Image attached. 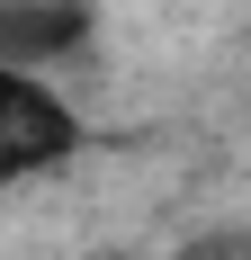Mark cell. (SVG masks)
<instances>
[{
  "label": "cell",
  "instance_id": "cell-1",
  "mask_svg": "<svg viewBox=\"0 0 251 260\" xmlns=\"http://www.w3.org/2000/svg\"><path fill=\"white\" fill-rule=\"evenodd\" d=\"M81 144H90L81 108L63 99L45 72L0 63V198H18V188H36L45 171H63Z\"/></svg>",
  "mask_w": 251,
  "mask_h": 260
},
{
  "label": "cell",
  "instance_id": "cell-2",
  "mask_svg": "<svg viewBox=\"0 0 251 260\" xmlns=\"http://www.w3.org/2000/svg\"><path fill=\"white\" fill-rule=\"evenodd\" d=\"M99 45V0H0V63L63 72Z\"/></svg>",
  "mask_w": 251,
  "mask_h": 260
}]
</instances>
